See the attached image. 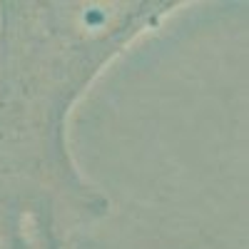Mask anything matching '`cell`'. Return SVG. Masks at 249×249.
<instances>
[{
    "label": "cell",
    "instance_id": "obj_1",
    "mask_svg": "<svg viewBox=\"0 0 249 249\" xmlns=\"http://www.w3.org/2000/svg\"><path fill=\"white\" fill-rule=\"evenodd\" d=\"M187 0H0V249L110 214L77 167L70 117L92 82Z\"/></svg>",
    "mask_w": 249,
    "mask_h": 249
},
{
    "label": "cell",
    "instance_id": "obj_2",
    "mask_svg": "<svg viewBox=\"0 0 249 249\" xmlns=\"http://www.w3.org/2000/svg\"><path fill=\"white\" fill-rule=\"evenodd\" d=\"M65 242L68 239L50 224H40L33 230V249H65Z\"/></svg>",
    "mask_w": 249,
    "mask_h": 249
}]
</instances>
